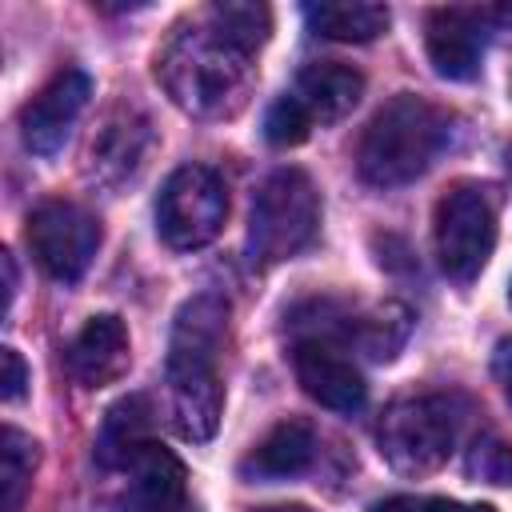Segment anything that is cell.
<instances>
[{"mask_svg":"<svg viewBox=\"0 0 512 512\" xmlns=\"http://www.w3.org/2000/svg\"><path fill=\"white\" fill-rule=\"evenodd\" d=\"M228 332V300L216 292L192 296L172 324L168 340V392L172 424L184 440H212L224 412L216 356Z\"/></svg>","mask_w":512,"mask_h":512,"instance_id":"obj_1","label":"cell"},{"mask_svg":"<svg viewBox=\"0 0 512 512\" xmlns=\"http://www.w3.org/2000/svg\"><path fill=\"white\" fill-rule=\"evenodd\" d=\"M156 80L188 116L224 120L248 104L252 56L228 44L208 20L180 24L156 52Z\"/></svg>","mask_w":512,"mask_h":512,"instance_id":"obj_2","label":"cell"},{"mask_svg":"<svg viewBox=\"0 0 512 512\" xmlns=\"http://www.w3.org/2000/svg\"><path fill=\"white\" fill-rule=\"evenodd\" d=\"M452 136V116L424 96H392L364 128L356 148V172L372 188L412 184L444 152Z\"/></svg>","mask_w":512,"mask_h":512,"instance_id":"obj_3","label":"cell"},{"mask_svg":"<svg viewBox=\"0 0 512 512\" xmlns=\"http://www.w3.org/2000/svg\"><path fill=\"white\" fill-rule=\"evenodd\" d=\"M316 228H320V196L312 176L300 168H280L260 184L252 200L248 252L260 264L288 260L316 240Z\"/></svg>","mask_w":512,"mask_h":512,"instance_id":"obj_4","label":"cell"},{"mask_svg":"<svg viewBox=\"0 0 512 512\" xmlns=\"http://www.w3.org/2000/svg\"><path fill=\"white\" fill-rule=\"evenodd\" d=\"M380 456L400 476L436 472L456 444V408L448 396H408L384 408L376 428Z\"/></svg>","mask_w":512,"mask_h":512,"instance_id":"obj_5","label":"cell"},{"mask_svg":"<svg viewBox=\"0 0 512 512\" xmlns=\"http://www.w3.org/2000/svg\"><path fill=\"white\" fill-rule=\"evenodd\" d=\"M496 248V192L480 180L452 184L436 204V256L448 280L472 284Z\"/></svg>","mask_w":512,"mask_h":512,"instance_id":"obj_6","label":"cell"},{"mask_svg":"<svg viewBox=\"0 0 512 512\" xmlns=\"http://www.w3.org/2000/svg\"><path fill=\"white\" fill-rule=\"evenodd\" d=\"M224 220H228V188L212 168L184 164L164 180L156 196V228L164 244L180 252L204 248L220 236Z\"/></svg>","mask_w":512,"mask_h":512,"instance_id":"obj_7","label":"cell"},{"mask_svg":"<svg viewBox=\"0 0 512 512\" xmlns=\"http://www.w3.org/2000/svg\"><path fill=\"white\" fill-rule=\"evenodd\" d=\"M28 248L52 280H80L100 248V220L72 200H44L28 216Z\"/></svg>","mask_w":512,"mask_h":512,"instance_id":"obj_8","label":"cell"},{"mask_svg":"<svg viewBox=\"0 0 512 512\" xmlns=\"http://www.w3.org/2000/svg\"><path fill=\"white\" fill-rule=\"evenodd\" d=\"M504 8H436L424 28V48L444 80H472L484 60L488 32H500Z\"/></svg>","mask_w":512,"mask_h":512,"instance_id":"obj_9","label":"cell"},{"mask_svg":"<svg viewBox=\"0 0 512 512\" xmlns=\"http://www.w3.org/2000/svg\"><path fill=\"white\" fill-rule=\"evenodd\" d=\"M88 96H92L88 72H80V68L56 72V76L20 108V136H24V148L36 152V156L60 152V144L68 140V132H72L76 116L84 112Z\"/></svg>","mask_w":512,"mask_h":512,"instance_id":"obj_10","label":"cell"},{"mask_svg":"<svg viewBox=\"0 0 512 512\" xmlns=\"http://www.w3.org/2000/svg\"><path fill=\"white\" fill-rule=\"evenodd\" d=\"M292 368H296L300 388H304L316 404H324V408H332V412H360L364 400H368L364 376H360V372L352 368V360L340 356V348L328 344V340H316V336L296 340V348H292Z\"/></svg>","mask_w":512,"mask_h":512,"instance_id":"obj_11","label":"cell"},{"mask_svg":"<svg viewBox=\"0 0 512 512\" xmlns=\"http://www.w3.org/2000/svg\"><path fill=\"white\" fill-rule=\"evenodd\" d=\"M128 360H132V352H128V328L112 312L92 316L72 336V344L64 352V364H68L72 380L84 384V388H100V384L120 380L128 372Z\"/></svg>","mask_w":512,"mask_h":512,"instance_id":"obj_12","label":"cell"},{"mask_svg":"<svg viewBox=\"0 0 512 512\" xmlns=\"http://www.w3.org/2000/svg\"><path fill=\"white\" fill-rule=\"evenodd\" d=\"M124 512H196L188 496V472L164 444L152 440L128 464Z\"/></svg>","mask_w":512,"mask_h":512,"instance_id":"obj_13","label":"cell"},{"mask_svg":"<svg viewBox=\"0 0 512 512\" xmlns=\"http://www.w3.org/2000/svg\"><path fill=\"white\" fill-rule=\"evenodd\" d=\"M316 456V432L308 420H280L244 460H240V476L244 480H292L300 476Z\"/></svg>","mask_w":512,"mask_h":512,"instance_id":"obj_14","label":"cell"},{"mask_svg":"<svg viewBox=\"0 0 512 512\" xmlns=\"http://www.w3.org/2000/svg\"><path fill=\"white\" fill-rule=\"evenodd\" d=\"M292 96L308 108L312 124H316V120H320V124H332V120L348 116V112L360 104V96H364V76H360L356 68L340 64V60H316V64H308V68L296 76Z\"/></svg>","mask_w":512,"mask_h":512,"instance_id":"obj_15","label":"cell"},{"mask_svg":"<svg viewBox=\"0 0 512 512\" xmlns=\"http://www.w3.org/2000/svg\"><path fill=\"white\" fill-rule=\"evenodd\" d=\"M152 444V404L148 396H124L116 400L96 432V464L100 468H128L144 448Z\"/></svg>","mask_w":512,"mask_h":512,"instance_id":"obj_16","label":"cell"},{"mask_svg":"<svg viewBox=\"0 0 512 512\" xmlns=\"http://www.w3.org/2000/svg\"><path fill=\"white\" fill-rule=\"evenodd\" d=\"M304 20L316 36L364 44L376 40L392 16L384 4H368V0H320V4H304Z\"/></svg>","mask_w":512,"mask_h":512,"instance_id":"obj_17","label":"cell"},{"mask_svg":"<svg viewBox=\"0 0 512 512\" xmlns=\"http://www.w3.org/2000/svg\"><path fill=\"white\" fill-rule=\"evenodd\" d=\"M144 144H148V120L144 116H124V120H108L100 140H92V168L100 176H128L140 156H144Z\"/></svg>","mask_w":512,"mask_h":512,"instance_id":"obj_18","label":"cell"},{"mask_svg":"<svg viewBox=\"0 0 512 512\" xmlns=\"http://www.w3.org/2000/svg\"><path fill=\"white\" fill-rule=\"evenodd\" d=\"M40 464V448L20 428L0 432V512H16L32 488V472Z\"/></svg>","mask_w":512,"mask_h":512,"instance_id":"obj_19","label":"cell"},{"mask_svg":"<svg viewBox=\"0 0 512 512\" xmlns=\"http://www.w3.org/2000/svg\"><path fill=\"white\" fill-rule=\"evenodd\" d=\"M228 44H236L240 52H256L268 32H272V12L264 4H252V0H224V4H212L208 16H204Z\"/></svg>","mask_w":512,"mask_h":512,"instance_id":"obj_20","label":"cell"},{"mask_svg":"<svg viewBox=\"0 0 512 512\" xmlns=\"http://www.w3.org/2000/svg\"><path fill=\"white\" fill-rule=\"evenodd\" d=\"M404 336H408V312L400 304H384V308H376L372 316H364L356 324L360 348L368 356H376V360H392L396 348L404 344Z\"/></svg>","mask_w":512,"mask_h":512,"instance_id":"obj_21","label":"cell"},{"mask_svg":"<svg viewBox=\"0 0 512 512\" xmlns=\"http://www.w3.org/2000/svg\"><path fill=\"white\" fill-rule=\"evenodd\" d=\"M464 472H468L472 480L508 488V484H512V448H508L500 436L484 432V436L472 440V448H468V456H464Z\"/></svg>","mask_w":512,"mask_h":512,"instance_id":"obj_22","label":"cell"},{"mask_svg":"<svg viewBox=\"0 0 512 512\" xmlns=\"http://www.w3.org/2000/svg\"><path fill=\"white\" fill-rule=\"evenodd\" d=\"M308 132H312V116H308V108H304L292 92H284V96L268 108V116H264V136H268V144H276V148H296V144L308 140Z\"/></svg>","mask_w":512,"mask_h":512,"instance_id":"obj_23","label":"cell"},{"mask_svg":"<svg viewBox=\"0 0 512 512\" xmlns=\"http://www.w3.org/2000/svg\"><path fill=\"white\" fill-rule=\"evenodd\" d=\"M24 388H28V364H24V356L16 348H0V396L12 404V400L24 396Z\"/></svg>","mask_w":512,"mask_h":512,"instance_id":"obj_24","label":"cell"},{"mask_svg":"<svg viewBox=\"0 0 512 512\" xmlns=\"http://www.w3.org/2000/svg\"><path fill=\"white\" fill-rule=\"evenodd\" d=\"M492 372H496V380H500V388H504V396H508V404H512V336H504V340L496 344V352H492Z\"/></svg>","mask_w":512,"mask_h":512,"instance_id":"obj_25","label":"cell"},{"mask_svg":"<svg viewBox=\"0 0 512 512\" xmlns=\"http://www.w3.org/2000/svg\"><path fill=\"white\" fill-rule=\"evenodd\" d=\"M424 512H496L488 504H460V500H424Z\"/></svg>","mask_w":512,"mask_h":512,"instance_id":"obj_26","label":"cell"},{"mask_svg":"<svg viewBox=\"0 0 512 512\" xmlns=\"http://www.w3.org/2000/svg\"><path fill=\"white\" fill-rule=\"evenodd\" d=\"M0 264H4V312H8L12 300H16V260H12V252H4Z\"/></svg>","mask_w":512,"mask_h":512,"instance_id":"obj_27","label":"cell"},{"mask_svg":"<svg viewBox=\"0 0 512 512\" xmlns=\"http://www.w3.org/2000/svg\"><path fill=\"white\" fill-rule=\"evenodd\" d=\"M372 512H424V500H412V496H392V500L376 504Z\"/></svg>","mask_w":512,"mask_h":512,"instance_id":"obj_28","label":"cell"},{"mask_svg":"<svg viewBox=\"0 0 512 512\" xmlns=\"http://www.w3.org/2000/svg\"><path fill=\"white\" fill-rule=\"evenodd\" d=\"M256 512H312L304 504H272V508H256Z\"/></svg>","mask_w":512,"mask_h":512,"instance_id":"obj_29","label":"cell"},{"mask_svg":"<svg viewBox=\"0 0 512 512\" xmlns=\"http://www.w3.org/2000/svg\"><path fill=\"white\" fill-rule=\"evenodd\" d=\"M508 300H512V288H508Z\"/></svg>","mask_w":512,"mask_h":512,"instance_id":"obj_30","label":"cell"}]
</instances>
